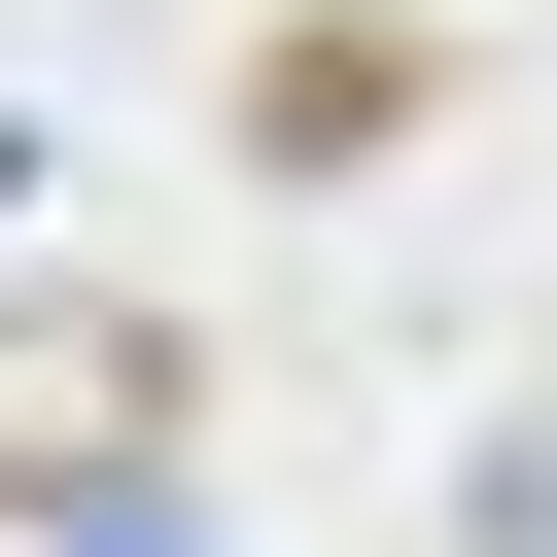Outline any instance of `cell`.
I'll use <instances>...</instances> for the list:
<instances>
[{
    "label": "cell",
    "instance_id": "6da1fadb",
    "mask_svg": "<svg viewBox=\"0 0 557 557\" xmlns=\"http://www.w3.org/2000/svg\"><path fill=\"white\" fill-rule=\"evenodd\" d=\"M139 453H174V348L139 313H0V487H70V557H139Z\"/></svg>",
    "mask_w": 557,
    "mask_h": 557
}]
</instances>
